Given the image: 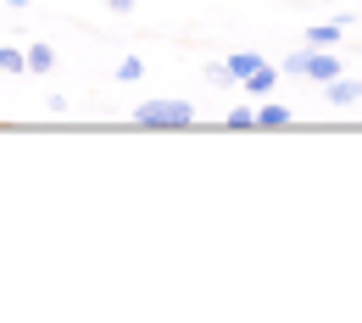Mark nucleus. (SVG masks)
<instances>
[{
  "label": "nucleus",
  "mask_w": 362,
  "mask_h": 323,
  "mask_svg": "<svg viewBox=\"0 0 362 323\" xmlns=\"http://www.w3.org/2000/svg\"><path fill=\"white\" fill-rule=\"evenodd\" d=\"M189 123H195L189 100H145V106H134V129H189Z\"/></svg>",
  "instance_id": "1"
},
{
  "label": "nucleus",
  "mask_w": 362,
  "mask_h": 323,
  "mask_svg": "<svg viewBox=\"0 0 362 323\" xmlns=\"http://www.w3.org/2000/svg\"><path fill=\"white\" fill-rule=\"evenodd\" d=\"M284 73H296V78H317V84H329V78H340V56H329V50H296L290 61H284Z\"/></svg>",
  "instance_id": "2"
},
{
  "label": "nucleus",
  "mask_w": 362,
  "mask_h": 323,
  "mask_svg": "<svg viewBox=\"0 0 362 323\" xmlns=\"http://www.w3.org/2000/svg\"><path fill=\"white\" fill-rule=\"evenodd\" d=\"M257 67H268V56H257V50H234V56L223 61V73L234 78V84H245V78H251Z\"/></svg>",
  "instance_id": "3"
},
{
  "label": "nucleus",
  "mask_w": 362,
  "mask_h": 323,
  "mask_svg": "<svg viewBox=\"0 0 362 323\" xmlns=\"http://www.w3.org/2000/svg\"><path fill=\"white\" fill-rule=\"evenodd\" d=\"M323 95H329V106H357V78H329Z\"/></svg>",
  "instance_id": "4"
},
{
  "label": "nucleus",
  "mask_w": 362,
  "mask_h": 323,
  "mask_svg": "<svg viewBox=\"0 0 362 323\" xmlns=\"http://www.w3.org/2000/svg\"><path fill=\"white\" fill-rule=\"evenodd\" d=\"M257 129H290V106H262L257 112Z\"/></svg>",
  "instance_id": "5"
},
{
  "label": "nucleus",
  "mask_w": 362,
  "mask_h": 323,
  "mask_svg": "<svg viewBox=\"0 0 362 323\" xmlns=\"http://www.w3.org/2000/svg\"><path fill=\"white\" fill-rule=\"evenodd\" d=\"M340 40V23H317V28H307V45H317V50H329Z\"/></svg>",
  "instance_id": "6"
},
{
  "label": "nucleus",
  "mask_w": 362,
  "mask_h": 323,
  "mask_svg": "<svg viewBox=\"0 0 362 323\" xmlns=\"http://www.w3.org/2000/svg\"><path fill=\"white\" fill-rule=\"evenodd\" d=\"M23 56H28L34 73H50V67H56V50H50V45H34V50H23Z\"/></svg>",
  "instance_id": "7"
},
{
  "label": "nucleus",
  "mask_w": 362,
  "mask_h": 323,
  "mask_svg": "<svg viewBox=\"0 0 362 323\" xmlns=\"http://www.w3.org/2000/svg\"><path fill=\"white\" fill-rule=\"evenodd\" d=\"M273 78H279L273 67H257V73L245 78V90H251V95H268V90H273Z\"/></svg>",
  "instance_id": "8"
},
{
  "label": "nucleus",
  "mask_w": 362,
  "mask_h": 323,
  "mask_svg": "<svg viewBox=\"0 0 362 323\" xmlns=\"http://www.w3.org/2000/svg\"><path fill=\"white\" fill-rule=\"evenodd\" d=\"M23 67H28V56H23V50L0 45V73H23Z\"/></svg>",
  "instance_id": "9"
},
{
  "label": "nucleus",
  "mask_w": 362,
  "mask_h": 323,
  "mask_svg": "<svg viewBox=\"0 0 362 323\" xmlns=\"http://www.w3.org/2000/svg\"><path fill=\"white\" fill-rule=\"evenodd\" d=\"M228 129H257V112H245V106H234V112H228Z\"/></svg>",
  "instance_id": "10"
},
{
  "label": "nucleus",
  "mask_w": 362,
  "mask_h": 323,
  "mask_svg": "<svg viewBox=\"0 0 362 323\" xmlns=\"http://www.w3.org/2000/svg\"><path fill=\"white\" fill-rule=\"evenodd\" d=\"M139 73H145V61H139V56H129V61H123V67H117V78H123V84H134Z\"/></svg>",
  "instance_id": "11"
},
{
  "label": "nucleus",
  "mask_w": 362,
  "mask_h": 323,
  "mask_svg": "<svg viewBox=\"0 0 362 323\" xmlns=\"http://www.w3.org/2000/svg\"><path fill=\"white\" fill-rule=\"evenodd\" d=\"M357 106H362V78H357Z\"/></svg>",
  "instance_id": "12"
}]
</instances>
